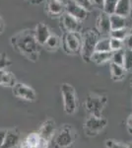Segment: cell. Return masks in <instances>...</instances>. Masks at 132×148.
<instances>
[{
  "label": "cell",
  "mask_w": 132,
  "mask_h": 148,
  "mask_svg": "<svg viewBox=\"0 0 132 148\" xmlns=\"http://www.w3.org/2000/svg\"><path fill=\"white\" fill-rule=\"evenodd\" d=\"M126 125H127V130H128L129 133L132 134V114L128 116V119H127Z\"/></svg>",
  "instance_id": "obj_35"
},
{
  "label": "cell",
  "mask_w": 132,
  "mask_h": 148,
  "mask_svg": "<svg viewBox=\"0 0 132 148\" xmlns=\"http://www.w3.org/2000/svg\"><path fill=\"white\" fill-rule=\"evenodd\" d=\"M59 44H60V40L56 35H50L47 40L45 42L44 46L49 51H55L58 49Z\"/></svg>",
  "instance_id": "obj_21"
},
{
  "label": "cell",
  "mask_w": 132,
  "mask_h": 148,
  "mask_svg": "<svg viewBox=\"0 0 132 148\" xmlns=\"http://www.w3.org/2000/svg\"><path fill=\"white\" fill-rule=\"evenodd\" d=\"M2 26H3V23H2V20H1V18H0V31H1V29H2Z\"/></svg>",
  "instance_id": "obj_39"
},
{
  "label": "cell",
  "mask_w": 132,
  "mask_h": 148,
  "mask_svg": "<svg viewBox=\"0 0 132 148\" xmlns=\"http://www.w3.org/2000/svg\"><path fill=\"white\" fill-rule=\"evenodd\" d=\"M10 63H11L10 59H9L6 56H4L3 54V56H0V70H1V69L6 68L7 66L10 65Z\"/></svg>",
  "instance_id": "obj_30"
},
{
  "label": "cell",
  "mask_w": 132,
  "mask_h": 148,
  "mask_svg": "<svg viewBox=\"0 0 132 148\" xmlns=\"http://www.w3.org/2000/svg\"><path fill=\"white\" fill-rule=\"evenodd\" d=\"M119 0H105V3H104V11L105 13H107L109 15L110 14H114V11H116V5L118 3Z\"/></svg>",
  "instance_id": "obj_25"
},
{
  "label": "cell",
  "mask_w": 132,
  "mask_h": 148,
  "mask_svg": "<svg viewBox=\"0 0 132 148\" xmlns=\"http://www.w3.org/2000/svg\"><path fill=\"white\" fill-rule=\"evenodd\" d=\"M132 12V3L131 0H119L116 5L114 13L117 15L128 17Z\"/></svg>",
  "instance_id": "obj_18"
},
{
  "label": "cell",
  "mask_w": 132,
  "mask_h": 148,
  "mask_svg": "<svg viewBox=\"0 0 132 148\" xmlns=\"http://www.w3.org/2000/svg\"><path fill=\"white\" fill-rule=\"evenodd\" d=\"M109 45H110V49L111 51H119V49H124V40L114 39V38L109 37Z\"/></svg>",
  "instance_id": "obj_27"
},
{
  "label": "cell",
  "mask_w": 132,
  "mask_h": 148,
  "mask_svg": "<svg viewBox=\"0 0 132 148\" xmlns=\"http://www.w3.org/2000/svg\"><path fill=\"white\" fill-rule=\"evenodd\" d=\"M124 52H125V49H119V51H112V56H111V62L116 63V64H120L123 65V61H124Z\"/></svg>",
  "instance_id": "obj_24"
},
{
  "label": "cell",
  "mask_w": 132,
  "mask_h": 148,
  "mask_svg": "<svg viewBox=\"0 0 132 148\" xmlns=\"http://www.w3.org/2000/svg\"><path fill=\"white\" fill-rule=\"evenodd\" d=\"M123 66L127 71L132 70V49H125L124 52V61Z\"/></svg>",
  "instance_id": "obj_26"
},
{
  "label": "cell",
  "mask_w": 132,
  "mask_h": 148,
  "mask_svg": "<svg viewBox=\"0 0 132 148\" xmlns=\"http://www.w3.org/2000/svg\"><path fill=\"white\" fill-rule=\"evenodd\" d=\"M93 3V5L96 6H99V7H104V3H105V0H91Z\"/></svg>",
  "instance_id": "obj_36"
},
{
  "label": "cell",
  "mask_w": 132,
  "mask_h": 148,
  "mask_svg": "<svg viewBox=\"0 0 132 148\" xmlns=\"http://www.w3.org/2000/svg\"><path fill=\"white\" fill-rule=\"evenodd\" d=\"M12 89H13V94L19 99L28 102H34L37 100V93L31 86L27 84L16 83Z\"/></svg>",
  "instance_id": "obj_8"
},
{
  "label": "cell",
  "mask_w": 132,
  "mask_h": 148,
  "mask_svg": "<svg viewBox=\"0 0 132 148\" xmlns=\"http://www.w3.org/2000/svg\"><path fill=\"white\" fill-rule=\"evenodd\" d=\"M126 146H127V148H132V141L126 143Z\"/></svg>",
  "instance_id": "obj_37"
},
{
  "label": "cell",
  "mask_w": 132,
  "mask_h": 148,
  "mask_svg": "<svg viewBox=\"0 0 132 148\" xmlns=\"http://www.w3.org/2000/svg\"><path fill=\"white\" fill-rule=\"evenodd\" d=\"M63 49L67 53H78L82 49V35L79 32H68L63 38Z\"/></svg>",
  "instance_id": "obj_7"
},
{
  "label": "cell",
  "mask_w": 132,
  "mask_h": 148,
  "mask_svg": "<svg viewBox=\"0 0 132 148\" xmlns=\"http://www.w3.org/2000/svg\"><path fill=\"white\" fill-rule=\"evenodd\" d=\"M21 140H22V136L18 128L7 130L5 139L0 148H15L19 145Z\"/></svg>",
  "instance_id": "obj_10"
},
{
  "label": "cell",
  "mask_w": 132,
  "mask_h": 148,
  "mask_svg": "<svg viewBox=\"0 0 132 148\" xmlns=\"http://www.w3.org/2000/svg\"><path fill=\"white\" fill-rule=\"evenodd\" d=\"M65 12L68 13L69 15L73 16L74 18H76L79 21H83L85 19H87L89 14V11L84 9L83 7L79 6L73 0H69L65 4Z\"/></svg>",
  "instance_id": "obj_9"
},
{
  "label": "cell",
  "mask_w": 132,
  "mask_h": 148,
  "mask_svg": "<svg viewBox=\"0 0 132 148\" xmlns=\"http://www.w3.org/2000/svg\"><path fill=\"white\" fill-rule=\"evenodd\" d=\"M127 70L124 68L123 65L116 64L111 62L110 63V75L114 81H121L126 76Z\"/></svg>",
  "instance_id": "obj_17"
},
{
  "label": "cell",
  "mask_w": 132,
  "mask_h": 148,
  "mask_svg": "<svg viewBox=\"0 0 132 148\" xmlns=\"http://www.w3.org/2000/svg\"><path fill=\"white\" fill-rule=\"evenodd\" d=\"M107 120L104 118L103 116H96L90 114L89 118L84 123V132L88 135V136H96L100 132L107 127Z\"/></svg>",
  "instance_id": "obj_6"
},
{
  "label": "cell",
  "mask_w": 132,
  "mask_h": 148,
  "mask_svg": "<svg viewBox=\"0 0 132 148\" xmlns=\"http://www.w3.org/2000/svg\"><path fill=\"white\" fill-rule=\"evenodd\" d=\"M124 47L125 49H132V33L129 32L128 36L125 38L124 40Z\"/></svg>",
  "instance_id": "obj_32"
},
{
  "label": "cell",
  "mask_w": 132,
  "mask_h": 148,
  "mask_svg": "<svg viewBox=\"0 0 132 148\" xmlns=\"http://www.w3.org/2000/svg\"><path fill=\"white\" fill-rule=\"evenodd\" d=\"M6 132H7V130H3V128H0V147L2 146V144H3V142H4Z\"/></svg>",
  "instance_id": "obj_34"
},
{
  "label": "cell",
  "mask_w": 132,
  "mask_h": 148,
  "mask_svg": "<svg viewBox=\"0 0 132 148\" xmlns=\"http://www.w3.org/2000/svg\"><path fill=\"white\" fill-rule=\"evenodd\" d=\"M130 32L132 33V27H131V29H130Z\"/></svg>",
  "instance_id": "obj_40"
},
{
  "label": "cell",
  "mask_w": 132,
  "mask_h": 148,
  "mask_svg": "<svg viewBox=\"0 0 132 148\" xmlns=\"http://www.w3.org/2000/svg\"><path fill=\"white\" fill-rule=\"evenodd\" d=\"M58 1H60V2H61V3H63V4H66V3H67V2H68V1H69V0H58Z\"/></svg>",
  "instance_id": "obj_38"
},
{
  "label": "cell",
  "mask_w": 132,
  "mask_h": 148,
  "mask_svg": "<svg viewBox=\"0 0 132 148\" xmlns=\"http://www.w3.org/2000/svg\"><path fill=\"white\" fill-rule=\"evenodd\" d=\"M130 31L127 28H122V29H117V30H111L109 33L110 38H114V39H118L121 40H124L125 38L128 36Z\"/></svg>",
  "instance_id": "obj_22"
},
{
  "label": "cell",
  "mask_w": 132,
  "mask_h": 148,
  "mask_svg": "<svg viewBox=\"0 0 132 148\" xmlns=\"http://www.w3.org/2000/svg\"><path fill=\"white\" fill-rule=\"evenodd\" d=\"M75 3H77L79 6L83 7L84 9H86L87 11H90L92 10L93 8V3L91 0H73Z\"/></svg>",
  "instance_id": "obj_29"
},
{
  "label": "cell",
  "mask_w": 132,
  "mask_h": 148,
  "mask_svg": "<svg viewBox=\"0 0 132 148\" xmlns=\"http://www.w3.org/2000/svg\"><path fill=\"white\" fill-rule=\"evenodd\" d=\"M95 51H111L109 45V38H103L97 42Z\"/></svg>",
  "instance_id": "obj_23"
},
{
  "label": "cell",
  "mask_w": 132,
  "mask_h": 148,
  "mask_svg": "<svg viewBox=\"0 0 132 148\" xmlns=\"http://www.w3.org/2000/svg\"><path fill=\"white\" fill-rule=\"evenodd\" d=\"M60 91L63 98V107L65 113L67 114H75L78 108V100L74 87L68 83H63L60 86Z\"/></svg>",
  "instance_id": "obj_4"
},
{
  "label": "cell",
  "mask_w": 132,
  "mask_h": 148,
  "mask_svg": "<svg viewBox=\"0 0 132 148\" xmlns=\"http://www.w3.org/2000/svg\"><path fill=\"white\" fill-rule=\"evenodd\" d=\"M61 24L65 29L66 33L68 32H79L80 29V21L64 12L61 16Z\"/></svg>",
  "instance_id": "obj_12"
},
{
  "label": "cell",
  "mask_w": 132,
  "mask_h": 148,
  "mask_svg": "<svg viewBox=\"0 0 132 148\" xmlns=\"http://www.w3.org/2000/svg\"><path fill=\"white\" fill-rule=\"evenodd\" d=\"M16 83V77L11 71L7 70L6 68L0 70V86L13 88Z\"/></svg>",
  "instance_id": "obj_15"
},
{
  "label": "cell",
  "mask_w": 132,
  "mask_h": 148,
  "mask_svg": "<svg viewBox=\"0 0 132 148\" xmlns=\"http://www.w3.org/2000/svg\"><path fill=\"white\" fill-rule=\"evenodd\" d=\"M47 11L52 16H59L65 12V4L61 3L58 0H49L47 2Z\"/></svg>",
  "instance_id": "obj_16"
},
{
  "label": "cell",
  "mask_w": 132,
  "mask_h": 148,
  "mask_svg": "<svg viewBox=\"0 0 132 148\" xmlns=\"http://www.w3.org/2000/svg\"><path fill=\"white\" fill-rule=\"evenodd\" d=\"M107 104V98L104 95H97V94H90L85 100L86 110L89 114L96 116H101L104 111L105 107Z\"/></svg>",
  "instance_id": "obj_5"
},
{
  "label": "cell",
  "mask_w": 132,
  "mask_h": 148,
  "mask_svg": "<svg viewBox=\"0 0 132 148\" xmlns=\"http://www.w3.org/2000/svg\"><path fill=\"white\" fill-rule=\"evenodd\" d=\"M97 28L100 34L109 35L111 31V25H110L109 15L105 12H102L99 15L97 20Z\"/></svg>",
  "instance_id": "obj_13"
},
{
  "label": "cell",
  "mask_w": 132,
  "mask_h": 148,
  "mask_svg": "<svg viewBox=\"0 0 132 148\" xmlns=\"http://www.w3.org/2000/svg\"><path fill=\"white\" fill-rule=\"evenodd\" d=\"M112 51H95L91 56L90 61L96 64H103L111 60Z\"/></svg>",
  "instance_id": "obj_19"
},
{
  "label": "cell",
  "mask_w": 132,
  "mask_h": 148,
  "mask_svg": "<svg viewBox=\"0 0 132 148\" xmlns=\"http://www.w3.org/2000/svg\"><path fill=\"white\" fill-rule=\"evenodd\" d=\"M12 44L16 49H18L30 60H38L40 45L36 40L35 31H24L19 33L12 38Z\"/></svg>",
  "instance_id": "obj_1"
},
{
  "label": "cell",
  "mask_w": 132,
  "mask_h": 148,
  "mask_svg": "<svg viewBox=\"0 0 132 148\" xmlns=\"http://www.w3.org/2000/svg\"><path fill=\"white\" fill-rule=\"evenodd\" d=\"M76 133L70 125H63L56 130L51 139L53 148H72L76 141ZM50 141V142H51Z\"/></svg>",
  "instance_id": "obj_2"
},
{
  "label": "cell",
  "mask_w": 132,
  "mask_h": 148,
  "mask_svg": "<svg viewBox=\"0 0 132 148\" xmlns=\"http://www.w3.org/2000/svg\"><path fill=\"white\" fill-rule=\"evenodd\" d=\"M82 35V49L81 54L84 60L90 61L91 56L96 51V46L99 40V34L93 29H87Z\"/></svg>",
  "instance_id": "obj_3"
},
{
  "label": "cell",
  "mask_w": 132,
  "mask_h": 148,
  "mask_svg": "<svg viewBox=\"0 0 132 148\" xmlns=\"http://www.w3.org/2000/svg\"><path fill=\"white\" fill-rule=\"evenodd\" d=\"M50 35L51 34H50L49 29L45 24L44 23L38 24V26L35 29V37L37 42H39L40 46H44L45 42L47 40Z\"/></svg>",
  "instance_id": "obj_14"
},
{
  "label": "cell",
  "mask_w": 132,
  "mask_h": 148,
  "mask_svg": "<svg viewBox=\"0 0 132 148\" xmlns=\"http://www.w3.org/2000/svg\"><path fill=\"white\" fill-rule=\"evenodd\" d=\"M127 17L117 15L114 13L109 15L110 25H111V30H117V29L127 28Z\"/></svg>",
  "instance_id": "obj_20"
},
{
  "label": "cell",
  "mask_w": 132,
  "mask_h": 148,
  "mask_svg": "<svg viewBox=\"0 0 132 148\" xmlns=\"http://www.w3.org/2000/svg\"><path fill=\"white\" fill-rule=\"evenodd\" d=\"M49 146H50L49 140H47V139H45V138L40 136V139L39 143H38L37 148H49Z\"/></svg>",
  "instance_id": "obj_31"
},
{
  "label": "cell",
  "mask_w": 132,
  "mask_h": 148,
  "mask_svg": "<svg viewBox=\"0 0 132 148\" xmlns=\"http://www.w3.org/2000/svg\"><path fill=\"white\" fill-rule=\"evenodd\" d=\"M18 148H34V147L27 141V140H26V138L24 137V138H22V140L20 141V143H19Z\"/></svg>",
  "instance_id": "obj_33"
},
{
  "label": "cell",
  "mask_w": 132,
  "mask_h": 148,
  "mask_svg": "<svg viewBox=\"0 0 132 148\" xmlns=\"http://www.w3.org/2000/svg\"><path fill=\"white\" fill-rule=\"evenodd\" d=\"M105 145L107 148H127L126 144L119 141H116L114 139H107L105 142Z\"/></svg>",
  "instance_id": "obj_28"
},
{
  "label": "cell",
  "mask_w": 132,
  "mask_h": 148,
  "mask_svg": "<svg viewBox=\"0 0 132 148\" xmlns=\"http://www.w3.org/2000/svg\"><path fill=\"white\" fill-rule=\"evenodd\" d=\"M56 130H56L55 121L52 120V119H47V120H45L44 123L40 125L38 132H39V134L42 137L51 141V139L53 138Z\"/></svg>",
  "instance_id": "obj_11"
}]
</instances>
